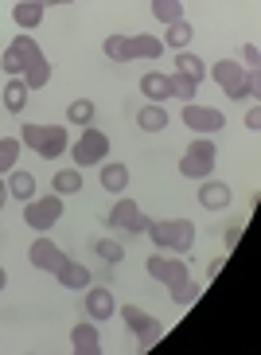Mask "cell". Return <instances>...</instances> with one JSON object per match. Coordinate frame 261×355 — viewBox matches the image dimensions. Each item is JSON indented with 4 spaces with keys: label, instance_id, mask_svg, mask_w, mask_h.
<instances>
[{
    "label": "cell",
    "instance_id": "d6986e66",
    "mask_svg": "<svg viewBox=\"0 0 261 355\" xmlns=\"http://www.w3.org/2000/svg\"><path fill=\"white\" fill-rule=\"evenodd\" d=\"M4 184H8V196L24 199V203H28V199H35V176H32V172H24V168H12Z\"/></svg>",
    "mask_w": 261,
    "mask_h": 355
},
{
    "label": "cell",
    "instance_id": "30bf717a",
    "mask_svg": "<svg viewBox=\"0 0 261 355\" xmlns=\"http://www.w3.org/2000/svg\"><path fill=\"white\" fill-rule=\"evenodd\" d=\"M105 227H117V230H129V234H145L148 219L145 211H141V203L136 199H117L114 207H109V215H105Z\"/></svg>",
    "mask_w": 261,
    "mask_h": 355
},
{
    "label": "cell",
    "instance_id": "7c38bea8",
    "mask_svg": "<svg viewBox=\"0 0 261 355\" xmlns=\"http://www.w3.org/2000/svg\"><path fill=\"white\" fill-rule=\"evenodd\" d=\"M145 270L152 273L156 282H164L168 289H172V285H183V282H191V270H188V261H183V258H164V254H152Z\"/></svg>",
    "mask_w": 261,
    "mask_h": 355
},
{
    "label": "cell",
    "instance_id": "4316f807",
    "mask_svg": "<svg viewBox=\"0 0 261 355\" xmlns=\"http://www.w3.org/2000/svg\"><path fill=\"white\" fill-rule=\"evenodd\" d=\"M191 24L188 20H176V24H168V35H164V47H172V51H183L191 43Z\"/></svg>",
    "mask_w": 261,
    "mask_h": 355
},
{
    "label": "cell",
    "instance_id": "ac0fdd59",
    "mask_svg": "<svg viewBox=\"0 0 261 355\" xmlns=\"http://www.w3.org/2000/svg\"><path fill=\"white\" fill-rule=\"evenodd\" d=\"M141 94L148 98V102H164V98H172V78L160 71H148L145 78H141Z\"/></svg>",
    "mask_w": 261,
    "mask_h": 355
},
{
    "label": "cell",
    "instance_id": "9a60e30c",
    "mask_svg": "<svg viewBox=\"0 0 261 355\" xmlns=\"http://www.w3.org/2000/svg\"><path fill=\"white\" fill-rule=\"evenodd\" d=\"M71 347L78 355H98L102 352V336H98V328L90 320H82V324H74L71 328Z\"/></svg>",
    "mask_w": 261,
    "mask_h": 355
},
{
    "label": "cell",
    "instance_id": "f1b7e54d",
    "mask_svg": "<svg viewBox=\"0 0 261 355\" xmlns=\"http://www.w3.org/2000/svg\"><path fill=\"white\" fill-rule=\"evenodd\" d=\"M152 16L160 24H176V20H183V4L179 0H152Z\"/></svg>",
    "mask_w": 261,
    "mask_h": 355
},
{
    "label": "cell",
    "instance_id": "8d00e7d4",
    "mask_svg": "<svg viewBox=\"0 0 261 355\" xmlns=\"http://www.w3.org/2000/svg\"><path fill=\"white\" fill-rule=\"evenodd\" d=\"M4 285H8V273H4V266H0V289H4Z\"/></svg>",
    "mask_w": 261,
    "mask_h": 355
},
{
    "label": "cell",
    "instance_id": "4dcf8cb0",
    "mask_svg": "<svg viewBox=\"0 0 261 355\" xmlns=\"http://www.w3.org/2000/svg\"><path fill=\"white\" fill-rule=\"evenodd\" d=\"M94 250L102 254L109 266H117V261H125V250H121V242H114V239H98L94 242Z\"/></svg>",
    "mask_w": 261,
    "mask_h": 355
},
{
    "label": "cell",
    "instance_id": "8fae6325",
    "mask_svg": "<svg viewBox=\"0 0 261 355\" xmlns=\"http://www.w3.org/2000/svg\"><path fill=\"white\" fill-rule=\"evenodd\" d=\"M183 125L195 129L199 137H210L226 125V114L215 105H199V102H183Z\"/></svg>",
    "mask_w": 261,
    "mask_h": 355
},
{
    "label": "cell",
    "instance_id": "ffe728a7",
    "mask_svg": "<svg viewBox=\"0 0 261 355\" xmlns=\"http://www.w3.org/2000/svg\"><path fill=\"white\" fill-rule=\"evenodd\" d=\"M136 129H145V133H160L168 129V110L160 102H148L141 114H136Z\"/></svg>",
    "mask_w": 261,
    "mask_h": 355
},
{
    "label": "cell",
    "instance_id": "9c48e42d",
    "mask_svg": "<svg viewBox=\"0 0 261 355\" xmlns=\"http://www.w3.org/2000/svg\"><path fill=\"white\" fill-rule=\"evenodd\" d=\"M71 157H74V168L102 164V160L109 157V137H105L102 129H90V125H86V133L71 145Z\"/></svg>",
    "mask_w": 261,
    "mask_h": 355
},
{
    "label": "cell",
    "instance_id": "6da1fadb",
    "mask_svg": "<svg viewBox=\"0 0 261 355\" xmlns=\"http://www.w3.org/2000/svg\"><path fill=\"white\" fill-rule=\"evenodd\" d=\"M0 71L8 78H24L28 90H43L51 83V63H47V55L39 51V43L32 35H16L8 43V51L0 55Z\"/></svg>",
    "mask_w": 261,
    "mask_h": 355
},
{
    "label": "cell",
    "instance_id": "44dd1931",
    "mask_svg": "<svg viewBox=\"0 0 261 355\" xmlns=\"http://www.w3.org/2000/svg\"><path fill=\"white\" fill-rule=\"evenodd\" d=\"M55 277H59L63 289H86V285H90V270H86L82 261H71V258H66V266L55 273Z\"/></svg>",
    "mask_w": 261,
    "mask_h": 355
},
{
    "label": "cell",
    "instance_id": "5bb4252c",
    "mask_svg": "<svg viewBox=\"0 0 261 355\" xmlns=\"http://www.w3.org/2000/svg\"><path fill=\"white\" fill-rule=\"evenodd\" d=\"M86 316L90 320H109V316H117V301L105 285H86Z\"/></svg>",
    "mask_w": 261,
    "mask_h": 355
},
{
    "label": "cell",
    "instance_id": "277c9868",
    "mask_svg": "<svg viewBox=\"0 0 261 355\" xmlns=\"http://www.w3.org/2000/svg\"><path fill=\"white\" fill-rule=\"evenodd\" d=\"M145 234H152V242L168 254H188L195 246V223L191 219H160V223L148 219Z\"/></svg>",
    "mask_w": 261,
    "mask_h": 355
},
{
    "label": "cell",
    "instance_id": "603a6c76",
    "mask_svg": "<svg viewBox=\"0 0 261 355\" xmlns=\"http://www.w3.org/2000/svg\"><path fill=\"white\" fill-rule=\"evenodd\" d=\"M51 184H55L59 196H74V191H82V168H59Z\"/></svg>",
    "mask_w": 261,
    "mask_h": 355
},
{
    "label": "cell",
    "instance_id": "f546056e",
    "mask_svg": "<svg viewBox=\"0 0 261 355\" xmlns=\"http://www.w3.org/2000/svg\"><path fill=\"white\" fill-rule=\"evenodd\" d=\"M168 78H172V98H179V102H191V98H195V90H199V83H191L188 74H168Z\"/></svg>",
    "mask_w": 261,
    "mask_h": 355
},
{
    "label": "cell",
    "instance_id": "83f0119b",
    "mask_svg": "<svg viewBox=\"0 0 261 355\" xmlns=\"http://www.w3.org/2000/svg\"><path fill=\"white\" fill-rule=\"evenodd\" d=\"M66 121H71V125H90V121H94V102H90V98L71 102L66 105Z\"/></svg>",
    "mask_w": 261,
    "mask_h": 355
},
{
    "label": "cell",
    "instance_id": "8992f818",
    "mask_svg": "<svg viewBox=\"0 0 261 355\" xmlns=\"http://www.w3.org/2000/svg\"><path fill=\"white\" fill-rule=\"evenodd\" d=\"M215 164H219L215 141H210V137H195L188 145V153H183V160H179V172L188 180H207L210 172H215Z\"/></svg>",
    "mask_w": 261,
    "mask_h": 355
},
{
    "label": "cell",
    "instance_id": "484cf974",
    "mask_svg": "<svg viewBox=\"0 0 261 355\" xmlns=\"http://www.w3.org/2000/svg\"><path fill=\"white\" fill-rule=\"evenodd\" d=\"M20 148H24L20 137H0V176L16 168V160H20Z\"/></svg>",
    "mask_w": 261,
    "mask_h": 355
},
{
    "label": "cell",
    "instance_id": "836d02e7",
    "mask_svg": "<svg viewBox=\"0 0 261 355\" xmlns=\"http://www.w3.org/2000/svg\"><path fill=\"white\" fill-rule=\"evenodd\" d=\"M246 129H250V133H258V129H261V110H258V105H250V114H246Z\"/></svg>",
    "mask_w": 261,
    "mask_h": 355
},
{
    "label": "cell",
    "instance_id": "d590c367",
    "mask_svg": "<svg viewBox=\"0 0 261 355\" xmlns=\"http://www.w3.org/2000/svg\"><path fill=\"white\" fill-rule=\"evenodd\" d=\"M8 199H12V196H8V184L0 180V211H4V203H8Z\"/></svg>",
    "mask_w": 261,
    "mask_h": 355
},
{
    "label": "cell",
    "instance_id": "d6a6232c",
    "mask_svg": "<svg viewBox=\"0 0 261 355\" xmlns=\"http://www.w3.org/2000/svg\"><path fill=\"white\" fill-rule=\"evenodd\" d=\"M242 55H246V63H250V67L261 63V47H258V43H246V47H242Z\"/></svg>",
    "mask_w": 261,
    "mask_h": 355
},
{
    "label": "cell",
    "instance_id": "e0dca14e",
    "mask_svg": "<svg viewBox=\"0 0 261 355\" xmlns=\"http://www.w3.org/2000/svg\"><path fill=\"white\" fill-rule=\"evenodd\" d=\"M199 203L207 211H222V207H230V188L222 184V180H203V188H199Z\"/></svg>",
    "mask_w": 261,
    "mask_h": 355
},
{
    "label": "cell",
    "instance_id": "52a82bcc",
    "mask_svg": "<svg viewBox=\"0 0 261 355\" xmlns=\"http://www.w3.org/2000/svg\"><path fill=\"white\" fill-rule=\"evenodd\" d=\"M121 320L133 328L136 344L145 347V352H152V347L160 344V336H164V324H160L156 316H148L141 304H121Z\"/></svg>",
    "mask_w": 261,
    "mask_h": 355
},
{
    "label": "cell",
    "instance_id": "3957f363",
    "mask_svg": "<svg viewBox=\"0 0 261 355\" xmlns=\"http://www.w3.org/2000/svg\"><path fill=\"white\" fill-rule=\"evenodd\" d=\"M215 83L226 90V98L234 102H246V98H258V67H242L234 59H219L215 63Z\"/></svg>",
    "mask_w": 261,
    "mask_h": 355
},
{
    "label": "cell",
    "instance_id": "7402d4cb",
    "mask_svg": "<svg viewBox=\"0 0 261 355\" xmlns=\"http://www.w3.org/2000/svg\"><path fill=\"white\" fill-rule=\"evenodd\" d=\"M102 188L121 196V191L129 188V168L125 164H102Z\"/></svg>",
    "mask_w": 261,
    "mask_h": 355
},
{
    "label": "cell",
    "instance_id": "ba28073f",
    "mask_svg": "<svg viewBox=\"0 0 261 355\" xmlns=\"http://www.w3.org/2000/svg\"><path fill=\"white\" fill-rule=\"evenodd\" d=\"M59 219H63V196H35L24 203V223L39 234H47Z\"/></svg>",
    "mask_w": 261,
    "mask_h": 355
},
{
    "label": "cell",
    "instance_id": "e575fe53",
    "mask_svg": "<svg viewBox=\"0 0 261 355\" xmlns=\"http://www.w3.org/2000/svg\"><path fill=\"white\" fill-rule=\"evenodd\" d=\"M242 239V223H234V227H226V250H234Z\"/></svg>",
    "mask_w": 261,
    "mask_h": 355
},
{
    "label": "cell",
    "instance_id": "1f68e13d",
    "mask_svg": "<svg viewBox=\"0 0 261 355\" xmlns=\"http://www.w3.org/2000/svg\"><path fill=\"white\" fill-rule=\"evenodd\" d=\"M199 297V285L195 282H183V285H172V301L176 304H191Z\"/></svg>",
    "mask_w": 261,
    "mask_h": 355
},
{
    "label": "cell",
    "instance_id": "d4e9b609",
    "mask_svg": "<svg viewBox=\"0 0 261 355\" xmlns=\"http://www.w3.org/2000/svg\"><path fill=\"white\" fill-rule=\"evenodd\" d=\"M4 105H8V114H20L24 105H28V83L24 78H8V86H4Z\"/></svg>",
    "mask_w": 261,
    "mask_h": 355
},
{
    "label": "cell",
    "instance_id": "74e56055",
    "mask_svg": "<svg viewBox=\"0 0 261 355\" xmlns=\"http://www.w3.org/2000/svg\"><path fill=\"white\" fill-rule=\"evenodd\" d=\"M43 8H51V4H63V0H39Z\"/></svg>",
    "mask_w": 261,
    "mask_h": 355
},
{
    "label": "cell",
    "instance_id": "2e32d148",
    "mask_svg": "<svg viewBox=\"0 0 261 355\" xmlns=\"http://www.w3.org/2000/svg\"><path fill=\"white\" fill-rule=\"evenodd\" d=\"M43 4L39 0H20V4H12V20H16V28L20 32H32V28H39L43 24Z\"/></svg>",
    "mask_w": 261,
    "mask_h": 355
},
{
    "label": "cell",
    "instance_id": "5b68a950",
    "mask_svg": "<svg viewBox=\"0 0 261 355\" xmlns=\"http://www.w3.org/2000/svg\"><path fill=\"white\" fill-rule=\"evenodd\" d=\"M20 141L32 148V153H39L43 160H59L66 148H71V137L59 125H24Z\"/></svg>",
    "mask_w": 261,
    "mask_h": 355
},
{
    "label": "cell",
    "instance_id": "7a4b0ae2",
    "mask_svg": "<svg viewBox=\"0 0 261 355\" xmlns=\"http://www.w3.org/2000/svg\"><path fill=\"white\" fill-rule=\"evenodd\" d=\"M102 51H105V59H114V63L160 59V55H164V40H160V35H105Z\"/></svg>",
    "mask_w": 261,
    "mask_h": 355
},
{
    "label": "cell",
    "instance_id": "cb8c5ba5",
    "mask_svg": "<svg viewBox=\"0 0 261 355\" xmlns=\"http://www.w3.org/2000/svg\"><path fill=\"white\" fill-rule=\"evenodd\" d=\"M176 71L188 74L191 83H203V78H207V63H203L199 55H188V51H176Z\"/></svg>",
    "mask_w": 261,
    "mask_h": 355
},
{
    "label": "cell",
    "instance_id": "4fadbf2b",
    "mask_svg": "<svg viewBox=\"0 0 261 355\" xmlns=\"http://www.w3.org/2000/svg\"><path fill=\"white\" fill-rule=\"evenodd\" d=\"M28 258H32V266H35V270H43V273H59V270L66 266V254L59 250V242H51L47 234L32 242Z\"/></svg>",
    "mask_w": 261,
    "mask_h": 355
}]
</instances>
